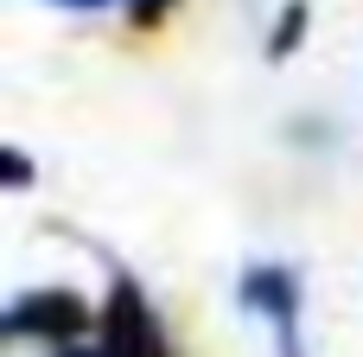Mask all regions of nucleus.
I'll use <instances>...</instances> for the list:
<instances>
[{
  "label": "nucleus",
  "instance_id": "1",
  "mask_svg": "<svg viewBox=\"0 0 363 357\" xmlns=\"http://www.w3.org/2000/svg\"><path fill=\"white\" fill-rule=\"evenodd\" d=\"M0 332L13 345H45V357H57L96 339V300H83L77 287H26L6 300Z\"/></svg>",
  "mask_w": 363,
  "mask_h": 357
},
{
  "label": "nucleus",
  "instance_id": "2",
  "mask_svg": "<svg viewBox=\"0 0 363 357\" xmlns=\"http://www.w3.org/2000/svg\"><path fill=\"white\" fill-rule=\"evenodd\" d=\"M236 307L274 332V357H306V332H300V319H306V281H300L294 262H274V256L242 262Z\"/></svg>",
  "mask_w": 363,
  "mask_h": 357
},
{
  "label": "nucleus",
  "instance_id": "3",
  "mask_svg": "<svg viewBox=\"0 0 363 357\" xmlns=\"http://www.w3.org/2000/svg\"><path fill=\"white\" fill-rule=\"evenodd\" d=\"M96 345L108 357H172V339L153 313V294L121 262H108V287H102V307H96Z\"/></svg>",
  "mask_w": 363,
  "mask_h": 357
},
{
  "label": "nucleus",
  "instance_id": "4",
  "mask_svg": "<svg viewBox=\"0 0 363 357\" xmlns=\"http://www.w3.org/2000/svg\"><path fill=\"white\" fill-rule=\"evenodd\" d=\"M306 26H313V0H281V13L268 19V64H287L306 45Z\"/></svg>",
  "mask_w": 363,
  "mask_h": 357
},
{
  "label": "nucleus",
  "instance_id": "5",
  "mask_svg": "<svg viewBox=\"0 0 363 357\" xmlns=\"http://www.w3.org/2000/svg\"><path fill=\"white\" fill-rule=\"evenodd\" d=\"M172 6H179V0H121V13H128L134 32H160V26L172 19Z\"/></svg>",
  "mask_w": 363,
  "mask_h": 357
},
{
  "label": "nucleus",
  "instance_id": "6",
  "mask_svg": "<svg viewBox=\"0 0 363 357\" xmlns=\"http://www.w3.org/2000/svg\"><path fill=\"white\" fill-rule=\"evenodd\" d=\"M0 179H6L13 192H32V160H26V147H0Z\"/></svg>",
  "mask_w": 363,
  "mask_h": 357
},
{
  "label": "nucleus",
  "instance_id": "7",
  "mask_svg": "<svg viewBox=\"0 0 363 357\" xmlns=\"http://www.w3.org/2000/svg\"><path fill=\"white\" fill-rule=\"evenodd\" d=\"M51 6H64V13H102V6H121V0H51Z\"/></svg>",
  "mask_w": 363,
  "mask_h": 357
},
{
  "label": "nucleus",
  "instance_id": "8",
  "mask_svg": "<svg viewBox=\"0 0 363 357\" xmlns=\"http://www.w3.org/2000/svg\"><path fill=\"white\" fill-rule=\"evenodd\" d=\"M57 357H108V351H102V345L89 339V345H70V351H57Z\"/></svg>",
  "mask_w": 363,
  "mask_h": 357
}]
</instances>
